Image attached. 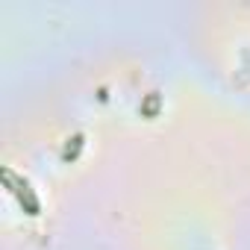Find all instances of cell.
Listing matches in <instances>:
<instances>
[{
  "label": "cell",
  "instance_id": "1",
  "mask_svg": "<svg viewBox=\"0 0 250 250\" xmlns=\"http://www.w3.org/2000/svg\"><path fill=\"white\" fill-rule=\"evenodd\" d=\"M3 180H6L9 186H15L12 191H15V194H18V200L27 206V212H30V215H39V197L33 194L30 183H27V180H21V177H15L12 171H3Z\"/></svg>",
  "mask_w": 250,
  "mask_h": 250
},
{
  "label": "cell",
  "instance_id": "2",
  "mask_svg": "<svg viewBox=\"0 0 250 250\" xmlns=\"http://www.w3.org/2000/svg\"><path fill=\"white\" fill-rule=\"evenodd\" d=\"M159 106H162V97H159V91H150V94L142 100V115H145V118H153V115L159 112Z\"/></svg>",
  "mask_w": 250,
  "mask_h": 250
},
{
  "label": "cell",
  "instance_id": "3",
  "mask_svg": "<svg viewBox=\"0 0 250 250\" xmlns=\"http://www.w3.org/2000/svg\"><path fill=\"white\" fill-rule=\"evenodd\" d=\"M83 150V136L77 133L74 139H68V145H65V153H62V159L65 162H71V159H77V153Z\"/></svg>",
  "mask_w": 250,
  "mask_h": 250
}]
</instances>
